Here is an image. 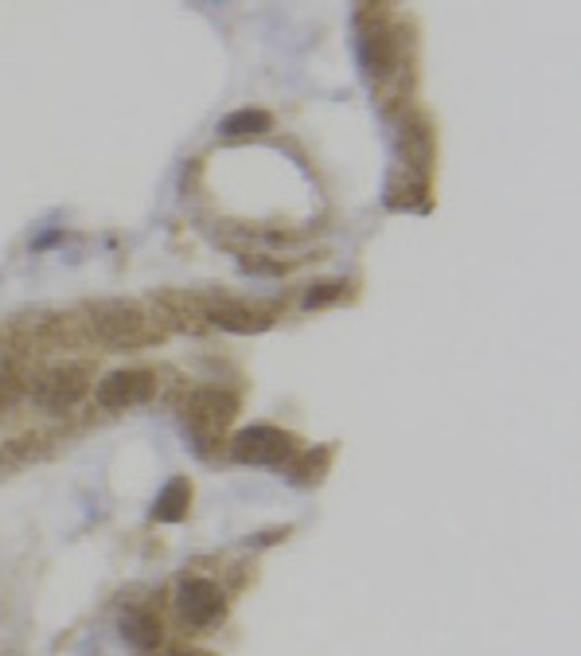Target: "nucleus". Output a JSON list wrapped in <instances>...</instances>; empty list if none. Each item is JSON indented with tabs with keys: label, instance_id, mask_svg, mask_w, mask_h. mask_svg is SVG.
Segmentation results:
<instances>
[{
	"label": "nucleus",
	"instance_id": "1",
	"mask_svg": "<svg viewBox=\"0 0 581 656\" xmlns=\"http://www.w3.org/2000/svg\"><path fill=\"white\" fill-rule=\"evenodd\" d=\"M90 329L106 348H149V344L165 340V324L153 313H145L141 305L129 301H109L90 309Z\"/></svg>",
	"mask_w": 581,
	"mask_h": 656
},
{
	"label": "nucleus",
	"instance_id": "2",
	"mask_svg": "<svg viewBox=\"0 0 581 656\" xmlns=\"http://www.w3.org/2000/svg\"><path fill=\"white\" fill-rule=\"evenodd\" d=\"M172 609L184 629H215L227 614V597L211 578H184L176 587Z\"/></svg>",
	"mask_w": 581,
	"mask_h": 656
},
{
	"label": "nucleus",
	"instance_id": "3",
	"mask_svg": "<svg viewBox=\"0 0 581 656\" xmlns=\"http://www.w3.org/2000/svg\"><path fill=\"white\" fill-rule=\"evenodd\" d=\"M231 453L243 465H285L297 453V438L289 430H282V426L258 422V426H246V430L234 434Z\"/></svg>",
	"mask_w": 581,
	"mask_h": 656
},
{
	"label": "nucleus",
	"instance_id": "4",
	"mask_svg": "<svg viewBox=\"0 0 581 656\" xmlns=\"http://www.w3.org/2000/svg\"><path fill=\"white\" fill-rule=\"evenodd\" d=\"M87 368L82 363H63V368H51V372L39 375L36 387H31V402L48 414H67L70 407L87 399Z\"/></svg>",
	"mask_w": 581,
	"mask_h": 656
},
{
	"label": "nucleus",
	"instance_id": "5",
	"mask_svg": "<svg viewBox=\"0 0 581 656\" xmlns=\"http://www.w3.org/2000/svg\"><path fill=\"white\" fill-rule=\"evenodd\" d=\"M156 380L149 372H109L106 380L98 383V407L106 411H129L137 402L153 399Z\"/></svg>",
	"mask_w": 581,
	"mask_h": 656
},
{
	"label": "nucleus",
	"instance_id": "6",
	"mask_svg": "<svg viewBox=\"0 0 581 656\" xmlns=\"http://www.w3.org/2000/svg\"><path fill=\"white\" fill-rule=\"evenodd\" d=\"M204 317L211 324H219V329H227V333H266L273 324V313L270 309H254V305H238V301H215L204 309Z\"/></svg>",
	"mask_w": 581,
	"mask_h": 656
},
{
	"label": "nucleus",
	"instance_id": "7",
	"mask_svg": "<svg viewBox=\"0 0 581 656\" xmlns=\"http://www.w3.org/2000/svg\"><path fill=\"white\" fill-rule=\"evenodd\" d=\"M234 411H238V399H234V391H223V387H207V391H199L192 399V414L199 422H207V430L227 426L234 419Z\"/></svg>",
	"mask_w": 581,
	"mask_h": 656
},
{
	"label": "nucleus",
	"instance_id": "8",
	"mask_svg": "<svg viewBox=\"0 0 581 656\" xmlns=\"http://www.w3.org/2000/svg\"><path fill=\"white\" fill-rule=\"evenodd\" d=\"M121 636H126L129 648H137V653H153V648L160 645V621H156L153 614H145V609H129V614L121 617Z\"/></svg>",
	"mask_w": 581,
	"mask_h": 656
},
{
	"label": "nucleus",
	"instance_id": "9",
	"mask_svg": "<svg viewBox=\"0 0 581 656\" xmlns=\"http://www.w3.org/2000/svg\"><path fill=\"white\" fill-rule=\"evenodd\" d=\"M188 509H192V485L184 477H176L165 485V492L156 497L153 504V519L156 524H176V519H184Z\"/></svg>",
	"mask_w": 581,
	"mask_h": 656
},
{
	"label": "nucleus",
	"instance_id": "10",
	"mask_svg": "<svg viewBox=\"0 0 581 656\" xmlns=\"http://www.w3.org/2000/svg\"><path fill=\"white\" fill-rule=\"evenodd\" d=\"M273 126V118L266 114V110H234V114H227L223 118V133L227 138H254V133H266V129Z\"/></svg>",
	"mask_w": 581,
	"mask_h": 656
},
{
	"label": "nucleus",
	"instance_id": "11",
	"mask_svg": "<svg viewBox=\"0 0 581 656\" xmlns=\"http://www.w3.org/2000/svg\"><path fill=\"white\" fill-rule=\"evenodd\" d=\"M324 461H328V446H320V450H312L309 458H297V470H293V480H300V485H312V480H320V473H324Z\"/></svg>",
	"mask_w": 581,
	"mask_h": 656
},
{
	"label": "nucleus",
	"instance_id": "12",
	"mask_svg": "<svg viewBox=\"0 0 581 656\" xmlns=\"http://www.w3.org/2000/svg\"><path fill=\"white\" fill-rule=\"evenodd\" d=\"M172 656H199V653H172Z\"/></svg>",
	"mask_w": 581,
	"mask_h": 656
}]
</instances>
